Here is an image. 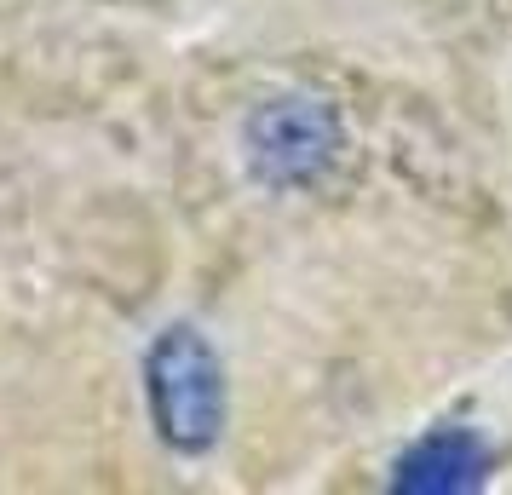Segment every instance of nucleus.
<instances>
[{
  "mask_svg": "<svg viewBox=\"0 0 512 495\" xmlns=\"http://www.w3.org/2000/svg\"><path fill=\"white\" fill-rule=\"evenodd\" d=\"M144 392L156 432L179 455H202L225 426V375L219 357L196 329H167L144 357Z\"/></svg>",
  "mask_w": 512,
  "mask_h": 495,
  "instance_id": "1",
  "label": "nucleus"
},
{
  "mask_svg": "<svg viewBox=\"0 0 512 495\" xmlns=\"http://www.w3.org/2000/svg\"><path fill=\"white\" fill-rule=\"evenodd\" d=\"M340 156V121L317 98H271L248 121V162L265 185H311Z\"/></svg>",
  "mask_w": 512,
  "mask_h": 495,
  "instance_id": "2",
  "label": "nucleus"
},
{
  "mask_svg": "<svg viewBox=\"0 0 512 495\" xmlns=\"http://www.w3.org/2000/svg\"><path fill=\"white\" fill-rule=\"evenodd\" d=\"M484 472H489V449L478 444V432L438 426L420 444L403 449L392 484L397 490H415V495H455V490H478Z\"/></svg>",
  "mask_w": 512,
  "mask_h": 495,
  "instance_id": "3",
  "label": "nucleus"
}]
</instances>
